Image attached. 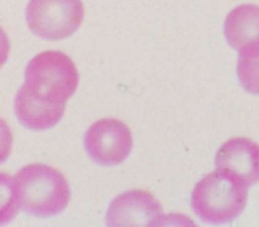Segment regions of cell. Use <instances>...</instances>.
Instances as JSON below:
<instances>
[{
	"mask_svg": "<svg viewBox=\"0 0 259 227\" xmlns=\"http://www.w3.org/2000/svg\"><path fill=\"white\" fill-rule=\"evenodd\" d=\"M22 192L13 176L0 172V227L8 225L22 209Z\"/></svg>",
	"mask_w": 259,
	"mask_h": 227,
	"instance_id": "cell-11",
	"label": "cell"
},
{
	"mask_svg": "<svg viewBox=\"0 0 259 227\" xmlns=\"http://www.w3.org/2000/svg\"><path fill=\"white\" fill-rule=\"evenodd\" d=\"M66 105L50 103L32 96L25 87H20L15 98V112L20 124L32 131H45L54 128L62 119Z\"/></svg>",
	"mask_w": 259,
	"mask_h": 227,
	"instance_id": "cell-8",
	"label": "cell"
},
{
	"mask_svg": "<svg viewBox=\"0 0 259 227\" xmlns=\"http://www.w3.org/2000/svg\"><path fill=\"white\" fill-rule=\"evenodd\" d=\"M13 149V131L9 124L0 117V163H4L9 158Z\"/></svg>",
	"mask_w": 259,
	"mask_h": 227,
	"instance_id": "cell-13",
	"label": "cell"
},
{
	"mask_svg": "<svg viewBox=\"0 0 259 227\" xmlns=\"http://www.w3.org/2000/svg\"><path fill=\"white\" fill-rule=\"evenodd\" d=\"M30 32L47 41H61L80 29L83 22L82 0H29L25 9Z\"/></svg>",
	"mask_w": 259,
	"mask_h": 227,
	"instance_id": "cell-4",
	"label": "cell"
},
{
	"mask_svg": "<svg viewBox=\"0 0 259 227\" xmlns=\"http://www.w3.org/2000/svg\"><path fill=\"white\" fill-rule=\"evenodd\" d=\"M236 75L243 90L259 96V41L238 50Z\"/></svg>",
	"mask_w": 259,
	"mask_h": 227,
	"instance_id": "cell-10",
	"label": "cell"
},
{
	"mask_svg": "<svg viewBox=\"0 0 259 227\" xmlns=\"http://www.w3.org/2000/svg\"><path fill=\"white\" fill-rule=\"evenodd\" d=\"M9 50H11V44H9V37L4 32V29L0 27V68L6 64L9 57Z\"/></svg>",
	"mask_w": 259,
	"mask_h": 227,
	"instance_id": "cell-14",
	"label": "cell"
},
{
	"mask_svg": "<svg viewBox=\"0 0 259 227\" xmlns=\"http://www.w3.org/2000/svg\"><path fill=\"white\" fill-rule=\"evenodd\" d=\"M248 187L238 176L224 170L206 174L194 187L190 204L194 213L209 225L236 220L247 208Z\"/></svg>",
	"mask_w": 259,
	"mask_h": 227,
	"instance_id": "cell-1",
	"label": "cell"
},
{
	"mask_svg": "<svg viewBox=\"0 0 259 227\" xmlns=\"http://www.w3.org/2000/svg\"><path fill=\"white\" fill-rule=\"evenodd\" d=\"M23 87L43 101L66 105L78 87V71L66 54L48 50L30 59Z\"/></svg>",
	"mask_w": 259,
	"mask_h": 227,
	"instance_id": "cell-3",
	"label": "cell"
},
{
	"mask_svg": "<svg viewBox=\"0 0 259 227\" xmlns=\"http://www.w3.org/2000/svg\"><path fill=\"white\" fill-rule=\"evenodd\" d=\"M149 227H197V223L183 213H162L149 223Z\"/></svg>",
	"mask_w": 259,
	"mask_h": 227,
	"instance_id": "cell-12",
	"label": "cell"
},
{
	"mask_svg": "<svg viewBox=\"0 0 259 227\" xmlns=\"http://www.w3.org/2000/svg\"><path fill=\"white\" fill-rule=\"evenodd\" d=\"M22 192V209L36 218L61 215L69 204L71 190L59 170L43 163H30L16 172Z\"/></svg>",
	"mask_w": 259,
	"mask_h": 227,
	"instance_id": "cell-2",
	"label": "cell"
},
{
	"mask_svg": "<svg viewBox=\"0 0 259 227\" xmlns=\"http://www.w3.org/2000/svg\"><path fill=\"white\" fill-rule=\"evenodd\" d=\"M134 139L124 123L117 119H100L83 135V149L94 163L112 167L122 163L132 153Z\"/></svg>",
	"mask_w": 259,
	"mask_h": 227,
	"instance_id": "cell-5",
	"label": "cell"
},
{
	"mask_svg": "<svg viewBox=\"0 0 259 227\" xmlns=\"http://www.w3.org/2000/svg\"><path fill=\"white\" fill-rule=\"evenodd\" d=\"M215 169L238 176L248 188L259 183V144L247 137L229 139L215 155Z\"/></svg>",
	"mask_w": 259,
	"mask_h": 227,
	"instance_id": "cell-7",
	"label": "cell"
},
{
	"mask_svg": "<svg viewBox=\"0 0 259 227\" xmlns=\"http://www.w3.org/2000/svg\"><path fill=\"white\" fill-rule=\"evenodd\" d=\"M162 215V204L146 190H130L117 195L108 206L107 227H149Z\"/></svg>",
	"mask_w": 259,
	"mask_h": 227,
	"instance_id": "cell-6",
	"label": "cell"
},
{
	"mask_svg": "<svg viewBox=\"0 0 259 227\" xmlns=\"http://www.w3.org/2000/svg\"><path fill=\"white\" fill-rule=\"evenodd\" d=\"M224 36L227 44L234 50L259 41V6L243 4L234 8L226 16Z\"/></svg>",
	"mask_w": 259,
	"mask_h": 227,
	"instance_id": "cell-9",
	"label": "cell"
}]
</instances>
